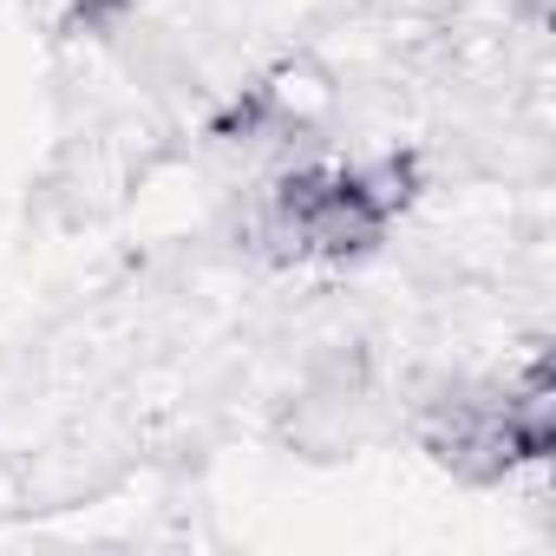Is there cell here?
I'll list each match as a JSON object with an SVG mask.
<instances>
[{
    "mask_svg": "<svg viewBox=\"0 0 556 556\" xmlns=\"http://www.w3.org/2000/svg\"><path fill=\"white\" fill-rule=\"evenodd\" d=\"M400 170L374 164H302L262 190L255 229L282 262H354L374 255L400 216Z\"/></svg>",
    "mask_w": 556,
    "mask_h": 556,
    "instance_id": "obj_1",
    "label": "cell"
},
{
    "mask_svg": "<svg viewBox=\"0 0 556 556\" xmlns=\"http://www.w3.org/2000/svg\"><path fill=\"white\" fill-rule=\"evenodd\" d=\"M426 445L445 471H458L471 484H497L517 465H543L549 445H556L543 367H530L523 387H484V393L445 400L426 426Z\"/></svg>",
    "mask_w": 556,
    "mask_h": 556,
    "instance_id": "obj_2",
    "label": "cell"
}]
</instances>
